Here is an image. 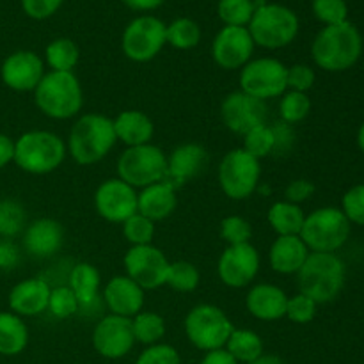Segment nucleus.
<instances>
[{"label": "nucleus", "instance_id": "1", "mask_svg": "<svg viewBox=\"0 0 364 364\" xmlns=\"http://www.w3.org/2000/svg\"><path fill=\"white\" fill-rule=\"evenodd\" d=\"M116 142L112 119L103 114L89 112L73 123L66 148L78 166H92L105 159Z\"/></svg>", "mask_w": 364, "mask_h": 364}, {"label": "nucleus", "instance_id": "2", "mask_svg": "<svg viewBox=\"0 0 364 364\" xmlns=\"http://www.w3.org/2000/svg\"><path fill=\"white\" fill-rule=\"evenodd\" d=\"M361 53L363 38L350 21L323 27L316 34L311 46V55L316 66L333 73L354 66Z\"/></svg>", "mask_w": 364, "mask_h": 364}, {"label": "nucleus", "instance_id": "3", "mask_svg": "<svg viewBox=\"0 0 364 364\" xmlns=\"http://www.w3.org/2000/svg\"><path fill=\"white\" fill-rule=\"evenodd\" d=\"M34 103L50 119L64 121L78 116L84 92L73 71H48L34 89Z\"/></svg>", "mask_w": 364, "mask_h": 364}, {"label": "nucleus", "instance_id": "4", "mask_svg": "<svg viewBox=\"0 0 364 364\" xmlns=\"http://www.w3.org/2000/svg\"><path fill=\"white\" fill-rule=\"evenodd\" d=\"M299 294L313 299L316 304L334 301L343 290L345 265L334 252H309L297 272Z\"/></svg>", "mask_w": 364, "mask_h": 364}, {"label": "nucleus", "instance_id": "5", "mask_svg": "<svg viewBox=\"0 0 364 364\" xmlns=\"http://www.w3.org/2000/svg\"><path fill=\"white\" fill-rule=\"evenodd\" d=\"M66 142L48 130H31L14 141V160L23 173L50 174L66 159Z\"/></svg>", "mask_w": 364, "mask_h": 364}, {"label": "nucleus", "instance_id": "6", "mask_svg": "<svg viewBox=\"0 0 364 364\" xmlns=\"http://www.w3.org/2000/svg\"><path fill=\"white\" fill-rule=\"evenodd\" d=\"M247 31L255 45L277 50L290 45L299 34V18L290 7L281 4H262L256 7Z\"/></svg>", "mask_w": 364, "mask_h": 364}, {"label": "nucleus", "instance_id": "7", "mask_svg": "<svg viewBox=\"0 0 364 364\" xmlns=\"http://www.w3.org/2000/svg\"><path fill=\"white\" fill-rule=\"evenodd\" d=\"M117 178L135 191L166 180L167 155L155 144L127 148L117 159Z\"/></svg>", "mask_w": 364, "mask_h": 364}, {"label": "nucleus", "instance_id": "8", "mask_svg": "<svg viewBox=\"0 0 364 364\" xmlns=\"http://www.w3.org/2000/svg\"><path fill=\"white\" fill-rule=\"evenodd\" d=\"M350 235V223L341 210L323 206L306 215L299 237L309 252H336Z\"/></svg>", "mask_w": 364, "mask_h": 364}, {"label": "nucleus", "instance_id": "9", "mask_svg": "<svg viewBox=\"0 0 364 364\" xmlns=\"http://www.w3.org/2000/svg\"><path fill=\"white\" fill-rule=\"evenodd\" d=\"M262 178V160L249 155L244 148L231 149L220 160L217 180L224 194L233 201L247 199L258 191Z\"/></svg>", "mask_w": 364, "mask_h": 364}, {"label": "nucleus", "instance_id": "10", "mask_svg": "<svg viewBox=\"0 0 364 364\" xmlns=\"http://www.w3.org/2000/svg\"><path fill=\"white\" fill-rule=\"evenodd\" d=\"M233 323L226 313L213 304H198L185 316V334L196 348L203 352L226 347Z\"/></svg>", "mask_w": 364, "mask_h": 364}, {"label": "nucleus", "instance_id": "11", "mask_svg": "<svg viewBox=\"0 0 364 364\" xmlns=\"http://www.w3.org/2000/svg\"><path fill=\"white\" fill-rule=\"evenodd\" d=\"M287 70L288 68L274 57L251 59L240 70V91L262 102L279 98L288 91Z\"/></svg>", "mask_w": 364, "mask_h": 364}, {"label": "nucleus", "instance_id": "12", "mask_svg": "<svg viewBox=\"0 0 364 364\" xmlns=\"http://www.w3.org/2000/svg\"><path fill=\"white\" fill-rule=\"evenodd\" d=\"M166 43L164 21L155 16H139L124 28L121 48L134 63H149L162 52Z\"/></svg>", "mask_w": 364, "mask_h": 364}, {"label": "nucleus", "instance_id": "13", "mask_svg": "<svg viewBox=\"0 0 364 364\" xmlns=\"http://www.w3.org/2000/svg\"><path fill=\"white\" fill-rule=\"evenodd\" d=\"M127 276L139 284L142 290H156L167 283L171 262L164 251L149 245H132L124 255Z\"/></svg>", "mask_w": 364, "mask_h": 364}, {"label": "nucleus", "instance_id": "14", "mask_svg": "<svg viewBox=\"0 0 364 364\" xmlns=\"http://www.w3.org/2000/svg\"><path fill=\"white\" fill-rule=\"evenodd\" d=\"M258 249L252 244L228 245L217 262L219 279L230 288H247L259 272Z\"/></svg>", "mask_w": 364, "mask_h": 364}, {"label": "nucleus", "instance_id": "15", "mask_svg": "<svg viewBox=\"0 0 364 364\" xmlns=\"http://www.w3.org/2000/svg\"><path fill=\"white\" fill-rule=\"evenodd\" d=\"M137 194L134 187L119 178H110L100 183L95 192V208L102 219L114 224H123L137 213Z\"/></svg>", "mask_w": 364, "mask_h": 364}, {"label": "nucleus", "instance_id": "16", "mask_svg": "<svg viewBox=\"0 0 364 364\" xmlns=\"http://www.w3.org/2000/svg\"><path fill=\"white\" fill-rule=\"evenodd\" d=\"M92 347L102 358L121 359L135 345L134 331H132V318L117 315H105L98 320L92 331Z\"/></svg>", "mask_w": 364, "mask_h": 364}, {"label": "nucleus", "instance_id": "17", "mask_svg": "<svg viewBox=\"0 0 364 364\" xmlns=\"http://www.w3.org/2000/svg\"><path fill=\"white\" fill-rule=\"evenodd\" d=\"M220 117L228 130L237 135H245L252 128L267 123V105L265 102L252 98L244 91H233L223 100Z\"/></svg>", "mask_w": 364, "mask_h": 364}, {"label": "nucleus", "instance_id": "18", "mask_svg": "<svg viewBox=\"0 0 364 364\" xmlns=\"http://www.w3.org/2000/svg\"><path fill=\"white\" fill-rule=\"evenodd\" d=\"M255 46L247 27H223L213 39L212 55L223 70H242L252 59Z\"/></svg>", "mask_w": 364, "mask_h": 364}, {"label": "nucleus", "instance_id": "19", "mask_svg": "<svg viewBox=\"0 0 364 364\" xmlns=\"http://www.w3.org/2000/svg\"><path fill=\"white\" fill-rule=\"evenodd\" d=\"M2 82L16 92H28L38 87L45 77V64L41 57L31 50H18L6 57L0 68Z\"/></svg>", "mask_w": 364, "mask_h": 364}, {"label": "nucleus", "instance_id": "20", "mask_svg": "<svg viewBox=\"0 0 364 364\" xmlns=\"http://www.w3.org/2000/svg\"><path fill=\"white\" fill-rule=\"evenodd\" d=\"M100 283H102V276H100L98 269L91 263H77L70 270L68 287L71 288V291L77 297L80 315L95 316L105 306L102 295H100Z\"/></svg>", "mask_w": 364, "mask_h": 364}, {"label": "nucleus", "instance_id": "21", "mask_svg": "<svg viewBox=\"0 0 364 364\" xmlns=\"http://www.w3.org/2000/svg\"><path fill=\"white\" fill-rule=\"evenodd\" d=\"M103 304L110 315L134 318L144 308V290L128 276H114L103 288Z\"/></svg>", "mask_w": 364, "mask_h": 364}, {"label": "nucleus", "instance_id": "22", "mask_svg": "<svg viewBox=\"0 0 364 364\" xmlns=\"http://www.w3.org/2000/svg\"><path fill=\"white\" fill-rule=\"evenodd\" d=\"M206 160H208V153L201 144H196V142L180 144L167 156L166 181H169L176 188L188 183L201 173Z\"/></svg>", "mask_w": 364, "mask_h": 364}, {"label": "nucleus", "instance_id": "23", "mask_svg": "<svg viewBox=\"0 0 364 364\" xmlns=\"http://www.w3.org/2000/svg\"><path fill=\"white\" fill-rule=\"evenodd\" d=\"M50 287L41 277H28L14 284L9 291V308L18 316H38L48 309Z\"/></svg>", "mask_w": 364, "mask_h": 364}, {"label": "nucleus", "instance_id": "24", "mask_svg": "<svg viewBox=\"0 0 364 364\" xmlns=\"http://www.w3.org/2000/svg\"><path fill=\"white\" fill-rule=\"evenodd\" d=\"M288 295L283 288L270 283H258L249 288L245 295V308L249 315L262 322H276L287 316Z\"/></svg>", "mask_w": 364, "mask_h": 364}, {"label": "nucleus", "instance_id": "25", "mask_svg": "<svg viewBox=\"0 0 364 364\" xmlns=\"http://www.w3.org/2000/svg\"><path fill=\"white\" fill-rule=\"evenodd\" d=\"M64 242V230L53 219H38L23 231V247L31 256L45 259L60 251Z\"/></svg>", "mask_w": 364, "mask_h": 364}, {"label": "nucleus", "instance_id": "26", "mask_svg": "<svg viewBox=\"0 0 364 364\" xmlns=\"http://www.w3.org/2000/svg\"><path fill=\"white\" fill-rule=\"evenodd\" d=\"M176 206V187H173L166 180L141 188V192L137 194V212L141 215L148 217L153 223H159V220L173 215Z\"/></svg>", "mask_w": 364, "mask_h": 364}, {"label": "nucleus", "instance_id": "27", "mask_svg": "<svg viewBox=\"0 0 364 364\" xmlns=\"http://www.w3.org/2000/svg\"><path fill=\"white\" fill-rule=\"evenodd\" d=\"M309 256L308 245L299 235L294 237H277L269 251V263L274 272L281 276H291L301 270Z\"/></svg>", "mask_w": 364, "mask_h": 364}, {"label": "nucleus", "instance_id": "28", "mask_svg": "<svg viewBox=\"0 0 364 364\" xmlns=\"http://www.w3.org/2000/svg\"><path fill=\"white\" fill-rule=\"evenodd\" d=\"M117 141L127 148L149 144L155 135V124L148 114L141 110H123L112 119Z\"/></svg>", "mask_w": 364, "mask_h": 364}, {"label": "nucleus", "instance_id": "29", "mask_svg": "<svg viewBox=\"0 0 364 364\" xmlns=\"http://www.w3.org/2000/svg\"><path fill=\"white\" fill-rule=\"evenodd\" d=\"M28 329L13 311H0V355H18L27 348Z\"/></svg>", "mask_w": 364, "mask_h": 364}, {"label": "nucleus", "instance_id": "30", "mask_svg": "<svg viewBox=\"0 0 364 364\" xmlns=\"http://www.w3.org/2000/svg\"><path fill=\"white\" fill-rule=\"evenodd\" d=\"M306 213L299 205L288 201H276L267 212V220L277 237H294L301 235Z\"/></svg>", "mask_w": 364, "mask_h": 364}, {"label": "nucleus", "instance_id": "31", "mask_svg": "<svg viewBox=\"0 0 364 364\" xmlns=\"http://www.w3.org/2000/svg\"><path fill=\"white\" fill-rule=\"evenodd\" d=\"M224 348L237 359V363L247 364L263 354V340L255 331L233 329Z\"/></svg>", "mask_w": 364, "mask_h": 364}, {"label": "nucleus", "instance_id": "32", "mask_svg": "<svg viewBox=\"0 0 364 364\" xmlns=\"http://www.w3.org/2000/svg\"><path fill=\"white\" fill-rule=\"evenodd\" d=\"M132 331H134L135 341L151 347V345L160 343V340L166 336V320L159 313L141 311L132 318Z\"/></svg>", "mask_w": 364, "mask_h": 364}, {"label": "nucleus", "instance_id": "33", "mask_svg": "<svg viewBox=\"0 0 364 364\" xmlns=\"http://www.w3.org/2000/svg\"><path fill=\"white\" fill-rule=\"evenodd\" d=\"M45 57L52 71H73L80 59V50L71 39L59 38L46 46Z\"/></svg>", "mask_w": 364, "mask_h": 364}, {"label": "nucleus", "instance_id": "34", "mask_svg": "<svg viewBox=\"0 0 364 364\" xmlns=\"http://www.w3.org/2000/svg\"><path fill=\"white\" fill-rule=\"evenodd\" d=\"M166 41L173 48L191 50L201 41V28L191 18H178L166 27Z\"/></svg>", "mask_w": 364, "mask_h": 364}, {"label": "nucleus", "instance_id": "35", "mask_svg": "<svg viewBox=\"0 0 364 364\" xmlns=\"http://www.w3.org/2000/svg\"><path fill=\"white\" fill-rule=\"evenodd\" d=\"M27 228V213L21 203L14 199H0V237L11 240Z\"/></svg>", "mask_w": 364, "mask_h": 364}, {"label": "nucleus", "instance_id": "36", "mask_svg": "<svg viewBox=\"0 0 364 364\" xmlns=\"http://www.w3.org/2000/svg\"><path fill=\"white\" fill-rule=\"evenodd\" d=\"M311 112V100L306 92L287 91L281 96L279 102V116L283 123L297 124L304 121Z\"/></svg>", "mask_w": 364, "mask_h": 364}, {"label": "nucleus", "instance_id": "37", "mask_svg": "<svg viewBox=\"0 0 364 364\" xmlns=\"http://www.w3.org/2000/svg\"><path fill=\"white\" fill-rule=\"evenodd\" d=\"M255 0H219L217 13L226 27H245L252 20Z\"/></svg>", "mask_w": 364, "mask_h": 364}, {"label": "nucleus", "instance_id": "38", "mask_svg": "<svg viewBox=\"0 0 364 364\" xmlns=\"http://www.w3.org/2000/svg\"><path fill=\"white\" fill-rule=\"evenodd\" d=\"M199 279H201V276H199V270L194 263L174 262L169 265L166 284L173 290L181 291V294H188L199 287Z\"/></svg>", "mask_w": 364, "mask_h": 364}, {"label": "nucleus", "instance_id": "39", "mask_svg": "<svg viewBox=\"0 0 364 364\" xmlns=\"http://www.w3.org/2000/svg\"><path fill=\"white\" fill-rule=\"evenodd\" d=\"M274 148H276V139H274L272 127H269L267 123L252 128L244 135V149L255 159L262 160L265 156H270L274 153Z\"/></svg>", "mask_w": 364, "mask_h": 364}, {"label": "nucleus", "instance_id": "40", "mask_svg": "<svg viewBox=\"0 0 364 364\" xmlns=\"http://www.w3.org/2000/svg\"><path fill=\"white\" fill-rule=\"evenodd\" d=\"M46 311H50V315L59 320L78 315V301L68 284H59V287H53L50 290L48 309Z\"/></svg>", "mask_w": 364, "mask_h": 364}, {"label": "nucleus", "instance_id": "41", "mask_svg": "<svg viewBox=\"0 0 364 364\" xmlns=\"http://www.w3.org/2000/svg\"><path fill=\"white\" fill-rule=\"evenodd\" d=\"M123 235L132 245H149L155 237V223L137 212L123 223Z\"/></svg>", "mask_w": 364, "mask_h": 364}, {"label": "nucleus", "instance_id": "42", "mask_svg": "<svg viewBox=\"0 0 364 364\" xmlns=\"http://www.w3.org/2000/svg\"><path fill=\"white\" fill-rule=\"evenodd\" d=\"M220 238L228 245L251 244L252 226L240 215H228L220 220Z\"/></svg>", "mask_w": 364, "mask_h": 364}, {"label": "nucleus", "instance_id": "43", "mask_svg": "<svg viewBox=\"0 0 364 364\" xmlns=\"http://www.w3.org/2000/svg\"><path fill=\"white\" fill-rule=\"evenodd\" d=\"M313 13L327 27L347 21L348 7L345 0H313Z\"/></svg>", "mask_w": 364, "mask_h": 364}, {"label": "nucleus", "instance_id": "44", "mask_svg": "<svg viewBox=\"0 0 364 364\" xmlns=\"http://www.w3.org/2000/svg\"><path fill=\"white\" fill-rule=\"evenodd\" d=\"M316 304L313 299L306 297L304 294H297L294 297H288L287 302V318L294 323H304L313 322V318L316 316Z\"/></svg>", "mask_w": 364, "mask_h": 364}, {"label": "nucleus", "instance_id": "45", "mask_svg": "<svg viewBox=\"0 0 364 364\" xmlns=\"http://www.w3.org/2000/svg\"><path fill=\"white\" fill-rule=\"evenodd\" d=\"M341 205H343L341 212L345 213L348 223L364 226V183L348 188Z\"/></svg>", "mask_w": 364, "mask_h": 364}, {"label": "nucleus", "instance_id": "46", "mask_svg": "<svg viewBox=\"0 0 364 364\" xmlns=\"http://www.w3.org/2000/svg\"><path fill=\"white\" fill-rule=\"evenodd\" d=\"M135 364H181V358L174 347L167 343H156L146 347Z\"/></svg>", "mask_w": 364, "mask_h": 364}, {"label": "nucleus", "instance_id": "47", "mask_svg": "<svg viewBox=\"0 0 364 364\" xmlns=\"http://www.w3.org/2000/svg\"><path fill=\"white\" fill-rule=\"evenodd\" d=\"M315 71L308 64H294L287 70L288 91L308 92L315 85Z\"/></svg>", "mask_w": 364, "mask_h": 364}, {"label": "nucleus", "instance_id": "48", "mask_svg": "<svg viewBox=\"0 0 364 364\" xmlns=\"http://www.w3.org/2000/svg\"><path fill=\"white\" fill-rule=\"evenodd\" d=\"M64 0H21L25 14L32 20H46L57 13Z\"/></svg>", "mask_w": 364, "mask_h": 364}, {"label": "nucleus", "instance_id": "49", "mask_svg": "<svg viewBox=\"0 0 364 364\" xmlns=\"http://www.w3.org/2000/svg\"><path fill=\"white\" fill-rule=\"evenodd\" d=\"M313 194H315V185H313V181L299 178V180H294L288 183L287 191H284V198H287L284 201L301 206V203L308 201Z\"/></svg>", "mask_w": 364, "mask_h": 364}, {"label": "nucleus", "instance_id": "50", "mask_svg": "<svg viewBox=\"0 0 364 364\" xmlns=\"http://www.w3.org/2000/svg\"><path fill=\"white\" fill-rule=\"evenodd\" d=\"M274 139H276V148H274V153H279V155H284V153L290 151V148L294 146L295 134L291 130L290 124L287 123H277L272 127Z\"/></svg>", "mask_w": 364, "mask_h": 364}, {"label": "nucleus", "instance_id": "51", "mask_svg": "<svg viewBox=\"0 0 364 364\" xmlns=\"http://www.w3.org/2000/svg\"><path fill=\"white\" fill-rule=\"evenodd\" d=\"M20 263V249L11 240H0V270H11Z\"/></svg>", "mask_w": 364, "mask_h": 364}, {"label": "nucleus", "instance_id": "52", "mask_svg": "<svg viewBox=\"0 0 364 364\" xmlns=\"http://www.w3.org/2000/svg\"><path fill=\"white\" fill-rule=\"evenodd\" d=\"M14 160V141L6 134H0V169Z\"/></svg>", "mask_w": 364, "mask_h": 364}, {"label": "nucleus", "instance_id": "53", "mask_svg": "<svg viewBox=\"0 0 364 364\" xmlns=\"http://www.w3.org/2000/svg\"><path fill=\"white\" fill-rule=\"evenodd\" d=\"M199 364H238L237 359L226 350V348H219V350L206 352L205 358L201 359Z\"/></svg>", "mask_w": 364, "mask_h": 364}, {"label": "nucleus", "instance_id": "54", "mask_svg": "<svg viewBox=\"0 0 364 364\" xmlns=\"http://www.w3.org/2000/svg\"><path fill=\"white\" fill-rule=\"evenodd\" d=\"M164 0H123L124 6L134 11H151L162 6Z\"/></svg>", "mask_w": 364, "mask_h": 364}, {"label": "nucleus", "instance_id": "55", "mask_svg": "<svg viewBox=\"0 0 364 364\" xmlns=\"http://www.w3.org/2000/svg\"><path fill=\"white\" fill-rule=\"evenodd\" d=\"M247 364H284V363H283V359L277 358V355L265 354V352H263V354L259 355V358H256L255 361H251V363H247Z\"/></svg>", "mask_w": 364, "mask_h": 364}, {"label": "nucleus", "instance_id": "56", "mask_svg": "<svg viewBox=\"0 0 364 364\" xmlns=\"http://www.w3.org/2000/svg\"><path fill=\"white\" fill-rule=\"evenodd\" d=\"M358 144H359V148L363 149V153H364V123L361 124V128H359V134H358Z\"/></svg>", "mask_w": 364, "mask_h": 364}]
</instances>
